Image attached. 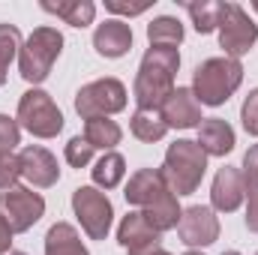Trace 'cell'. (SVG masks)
I'll return each instance as SVG.
<instances>
[{"label":"cell","instance_id":"obj_4","mask_svg":"<svg viewBox=\"0 0 258 255\" xmlns=\"http://www.w3.org/2000/svg\"><path fill=\"white\" fill-rule=\"evenodd\" d=\"M219 45L225 48V57H243L258 42V24L246 15L240 3H222L219 9Z\"/></svg>","mask_w":258,"mask_h":255},{"label":"cell","instance_id":"obj_30","mask_svg":"<svg viewBox=\"0 0 258 255\" xmlns=\"http://www.w3.org/2000/svg\"><path fill=\"white\" fill-rule=\"evenodd\" d=\"M240 120H243V129L249 135H258V87L249 90V96H246V102L240 108Z\"/></svg>","mask_w":258,"mask_h":255},{"label":"cell","instance_id":"obj_34","mask_svg":"<svg viewBox=\"0 0 258 255\" xmlns=\"http://www.w3.org/2000/svg\"><path fill=\"white\" fill-rule=\"evenodd\" d=\"M9 243H12V228L3 222V216H0V255L9 252Z\"/></svg>","mask_w":258,"mask_h":255},{"label":"cell","instance_id":"obj_31","mask_svg":"<svg viewBox=\"0 0 258 255\" xmlns=\"http://www.w3.org/2000/svg\"><path fill=\"white\" fill-rule=\"evenodd\" d=\"M243 183H246V189H258V144H252L249 150H246V156H243Z\"/></svg>","mask_w":258,"mask_h":255},{"label":"cell","instance_id":"obj_8","mask_svg":"<svg viewBox=\"0 0 258 255\" xmlns=\"http://www.w3.org/2000/svg\"><path fill=\"white\" fill-rule=\"evenodd\" d=\"M45 213V198L39 192L27 189V186H15V189L0 192V216L3 222L12 228V234L30 231Z\"/></svg>","mask_w":258,"mask_h":255},{"label":"cell","instance_id":"obj_23","mask_svg":"<svg viewBox=\"0 0 258 255\" xmlns=\"http://www.w3.org/2000/svg\"><path fill=\"white\" fill-rule=\"evenodd\" d=\"M147 39L150 45H168V48H177L183 42V24L171 15H159L147 24Z\"/></svg>","mask_w":258,"mask_h":255},{"label":"cell","instance_id":"obj_21","mask_svg":"<svg viewBox=\"0 0 258 255\" xmlns=\"http://www.w3.org/2000/svg\"><path fill=\"white\" fill-rule=\"evenodd\" d=\"M126 177V159L114 150H108L96 165H93V183L102 189H114L120 186V180Z\"/></svg>","mask_w":258,"mask_h":255},{"label":"cell","instance_id":"obj_35","mask_svg":"<svg viewBox=\"0 0 258 255\" xmlns=\"http://www.w3.org/2000/svg\"><path fill=\"white\" fill-rule=\"evenodd\" d=\"M222 255H240V252H234V249H228V252H222Z\"/></svg>","mask_w":258,"mask_h":255},{"label":"cell","instance_id":"obj_37","mask_svg":"<svg viewBox=\"0 0 258 255\" xmlns=\"http://www.w3.org/2000/svg\"><path fill=\"white\" fill-rule=\"evenodd\" d=\"M156 255H171V252H165V249H159V252H156Z\"/></svg>","mask_w":258,"mask_h":255},{"label":"cell","instance_id":"obj_15","mask_svg":"<svg viewBox=\"0 0 258 255\" xmlns=\"http://www.w3.org/2000/svg\"><path fill=\"white\" fill-rule=\"evenodd\" d=\"M246 198V183H243V174L231 165L219 168L216 177H213V186H210V201L216 210L222 213H234Z\"/></svg>","mask_w":258,"mask_h":255},{"label":"cell","instance_id":"obj_2","mask_svg":"<svg viewBox=\"0 0 258 255\" xmlns=\"http://www.w3.org/2000/svg\"><path fill=\"white\" fill-rule=\"evenodd\" d=\"M204 171H207V153L198 147V141L180 138L165 150L162 177L174 195H192L204 180Z\"/></svg>","mask_w":258,"mask_h":255},{"label":"cell","instance_id":"obj_33","mask_svg":"<svg viewBox=\"0 0 258 255\" xmlns=\"http://www.w3.org/2000/svg\"><path fill=\"white\" fill-rule=\"evenodd\" d=\"M249 192V204H246V228L258 234V189H246Z\"/></svg>","mask_w":258,"mask_h":255},{"label":"cell","instance_id":"obj_36","mask_svg":"<svg viewBox=\"0 0 258 255\" xmlns=\"http://www.w3.org/2000/svg\"><path fill=\"white\" fill-rule=\"evenodd\" d=\"M252 9H255V12H258V0H252Z\"/></svg>","mask_w":258,"mask_h":255},{"label":"cell","instance_id":"obj_14","mask_svg":"<svg viewBox=\"0 0 258 255\" xmlns=\"http://www.w3.org/2000/svg\"><path fill=\"white\" fill-rule=\"evenodd\" d=\"M162 120L168 123V129H192V126H201V105L195 99V93L189 87H177L171 90V96L165 99V105L159 108Z\"/></svg>","mask_w":258,"mask_h":255},{"label":"cell","instance_id":"obj_28","mask_svg":"<svg viewBox=\"0 0 258 255\" xmlns=\"http://www.w3.org/2000/svg\"><path fill=\"white\" fill-rule=\"evenodd\" d=\"M21 141V126L9 114H0V153H12Z\"/></svg>","mask_w":258,"mask_h":255},{"label":"cell","instance_id":"obj_22","mask_svg":"<svg viewBox=\"0 0 258 255\" xmlns=\"http://www.w3.org/2000/svg\"><path fill=\"white\" fill-rule=\"evenodd\" d=\"M129 129H132V135H135L138 141L153 144V141H162V138H165L168 123L162 120L159 111H141V108H138V111L132 114V120H129Z\"/></svg>","mask_w":258,"mask_h":255},{"label":"cell","instance_id":"obj_9","mask_svg":"<svg viewBox=\"0 0 258 255\" xmlns=\"http://www.w3.org/2000/svg\"><path fill=\"white\" fill-rule=\"evenodd\" d=\"M117 243L129 255H156L162 249V234L144 219L141 210H132L117 225Z\"/></svg>","mask_w":258,"mask_h":255},{"label":"cell","instance_id":"obj_11","mask_svg":"<svg viewBox=\"0 0 258 255\" xmlns=\"http://www.w3.org/2000/svg\"><path fill=\"white\" fill-rule=\"evenodd\" d=\"M123 195H126V204H135L141 210H150V207H156L159 201H165L174 192L168 189V183L162 177V168H141V171H135L129 177Z\"/></svg>","mask_w":258,"mask_h":255},{"label":"cell","instance_id":"obj_26","mask_svg":"<svg viewBox=\"0 0 258 255\" xmlns=\"http://www.w3.org/2000/svg\"><path fill=\"white\" fill-rule=\"evenodd\" d=\"M219 9L222 3H186V12L198 33H213L219 27Z\"/></svg>","mask_w":258,"mask_h":255},{"label":"cell","instance_id":"obj_24","mask_svg":"<svg viewBox=\"0 0 258 255\" xmlns=\"http://www.w3.org/2000/svg\"><path fill=\"white\" fill-rule=\"evenodd\" d=\"M141 69H150V72H162V75H171L180 69V54L177 48H168V45H150L141 57Z\"/></svg>","mask_w":258,"mask_h":255},{"label":"cell","instance_id":"obj_39","mask_svg":"<svg viewBox=\"0 0 258 255\" xmlns=\"http://www.w3.org/2000/svg\"><path fill=\"white\" fill-rule=\"evenodd\" d=\"M186 255H201V252H186Z\"/></svg>","mask_w":258,"mask_h":255},{"label":"cell","instance_id":"obj_20","mask_svg":"<svg viewBox=\"0 0 258 255\" xmlns=\"http://www.w3.org/2000/svg\"><path fill=\"white\" fill-rule=\"evenodd\" d=\"M42 9H45V12H51V15H57V18H63L66 24H72V27H87V24L93 21V15H96V6H93L90 0L42 3Z\"/></svg>","mask_w":258,"mask_h":255},{"label":"cell","instance_id":"obj_10","mask_svg":"<svg viewBox=\"0 0 258 255\" xmlns=\"http://www.w3.org/2000/svg\"><path fill=\"white\" fill-rule=\"evenodd\" d=\"M177 234L186 246H210L219 240V219L210 207H201L192 204L180 213V222H177Z\"/></svg>","mask_w":258,"mask_h":255},{"label":"cell","instance_id":"obj_32","mask_svg":"<svg viewBox=\"0 0 258 255\" xmlns=\"http://www.w3.org/2000/svg\"><path fill=\"white\" fill-rule=\"evenodd\" d=\"M105 9L108 12H117V15H141L150 9V3H120V0H105Z\"/></svg>","mask_w":258,"mask_h":255},{"label":"cell","instance_id":"obj_5","mask_svg":"<svg viewBox=\"0 0 258 255\" xmlns=\"http://www.w3.org/2000/svg\"><path fill=\"white\" fill-rule=\"evenodd\" d=\"M18 123L36 138H54L63 129V114L45 90H27L18 99Z\"/></svg>","mask_w":258,"mask_h":255},{"label":"cell","instance_id":"obj_7","mask_svg":"<svg viewBox=\"0 0 258 255\" xmlns=\"http://www.w3.org/2000/svg\"><path fill=\"white\" fill-rule=\"evenodd\" d=\"M72 210L84 228V234L90 240H105L111 231V219H114V207L108 201V195L93 186H78L72 192Z\"/></svg>","mask_w":258,"mask_h":255},{"label":"cell","instance_id":"obj_38","mask_svg":"<svg viewBox=\"0 0 258 255\" xmlns=\"http://www.w3.org/2000/svg\"><path fill=\"white\" fill-rule=\"evenodd\" d=\"M9 255H24V252H9Z\"/></svg>","mask_w":258,"mask_h":255},{"label":"cell","instance_id":"obj_17","mask_svg":"<svg viewBox=\"0 0 258 255\" xmlns=\"http://www.w3.org/2000/svg\"><path fill=\"white\" fill-rule=\"evenodd\" d=\"M234 129L228 126L225 120L219 117H210V120H201L198 126V147L207 153V156H225L234 150Z\"/></svg>","mask_w":258,"mask_h":255},{"label":"cell","instance_id":"obj_27","mask_svg":"<svg viewBox=\"0 0 258 255\" xmlns=\"http://www.w3.org/2000/svg\"><path fill=\"white\" fill-rule=\"evenodd\" d=\"M90 159H93V147L87 144V138H81V135L69 138V144H66V162L72 168H84V165H90Z\"/></svg>","mask_w":258,"mask_h":255},{"label":"cell","instance_id":"obj_19","mask_svg":"<svg viewBox=\"0 0 258 255\" xmlns=\"http://www.w3.org/2000/svg\"><path fill=\"white\" fill-rule=\"evenodd\" d=\"M84 138H87V144L93 147V150H111V147H117L120 144V138H123V129L117 126L114 120H108V117H90L87 123H84Z\"/></svg>","mask_w":258,"mask_h":255},{"label":"cell","instance_id":"obj_13","mask_svg":"<svg viewBox=\"0 0 258 255\" xmlns=\"http://www.w3.org/2000/svg\"><path fill=\"white\" fill-rule=\"evenodd\" d=\"M171 90H174V78L171 75L150 72V69H141L138 66L132 93H135V102H138L141 111H159L165 105V99L171 96Z\"/></svg>","mask_w":258,"mask_h":255},{"label":"cell","instance_id":"obj_25","mask_svg":"<svg viewBox=\"0 0 258 255\" xmlns=\"http://www.w3.org/2000/svg\"><path fill=\"white\" fill-rule=\"evenodd\" d=\"M21 30L15 24H0V87L6 84V69L12 63V57L21 51Z\"/></svg>","mask_w":258,"mask_h":255},{"label":"cell","instance_id":"obj_12","mask_svg":"<svg viewBox=\"0 0 258 255\" xmlns=\"http://www.w3.org/2000/svg\"><path fill=\"white\" fill-rule=\"evenodd\" d=\"M18 162H21V177L27 183H33V186H39V189H48V186H54L60 180L57 159L45 147H39V144H27L18 153Z\"/></svg>","mask_w":258,"mask_h":255},{"label":"cell","instance_id":"obj_18","mask_svg":"<svg viewBox=\"0 0 258 255\" xmlns=\"http://www.w3.org/2000/svg\"><path fill=\"white\" fill-rule=\"evenodd\" d=\"M45 255H90V252H87L78 231L69 222H57L45 234Z\"/></svg>","mask_w":258,"mask_h":255},{"label":"cell","instance_id":"obj_6","mask_svg":"<svg viewBox=\"0 0 258 255\" xmlns=\"http://www.w3.org/2000/svg\"><path fill=\"white\" fill-rule=\"evenodd\" d=\"M126 108V87L117 78H99L84 84L75 93V111L90 120V117H108Z\"/></svg>","mask_w":258,"mask_h":255},{"label":"cell","instance_id":"obj_1","mask_svg":"<svg viewBox=\"0 0 258 255\" xmlns=\"http://www.w3.org/2000/svg\"><path fill=\"white\" fill-rule=\"evenodd\" d=\"M243 81V66L234 57H210L195 69L192 93L198 105H222Z\"/></svg>","mask_w":258,"mask_h":255},{"label":"cell","instance_id":"obj_40","mask_svg":"<svg viewBox=\"0 0 258 255\" xmlns=\"http://www.w3.org/2000/svg\"><path fill=\"white\" fill-rule=\"evenodd\" d=\"M255 255H258V252H255Z\"/></svg>","mask_w":258,"mask_h":255},{"label":"cell","instance_id":"obj_3","mask_svg":"<svg viewBox=\"0 0 258 255\" xmlns=\"http://www.w3.org/2000/svg\"><path fill=\"white\" fill-rule=\"evenodd\" d=\"M63 51V36L57 27H36L21 51H18V69H21V78L30 81V84H42L48 75H51V66L60 57Z\"/></svg>","mask_w":258,"mask_h":255},{"label":"cell","instance_id":"obj_29","mask_svg":"<svg viewBox=\"0 0 258 255\" xmlns=\"http://www.w3.org/2000/svg\"><path fill=\"white\" fill-rule=\"evenodd\" d=\"M21 177V162L12 153H0V189H15V180Z\"/></svg>","mask_w":258,"mask_h":255},{"label":"cell","instance_id":"obj_16","mask_svg":"<svg viewBox=\"0 0 258 255\" xmlns=\"http://www.w3.org/2000/svg\"><path fill=\"white\" fill-rule=\"evenodd\" d=\"M93 48L102 54V57H123L129 48H132V27L120 18H108L96 27L93 33Z\"/></svg>","mask_w":258,"mask_h":255}]
</instances>
